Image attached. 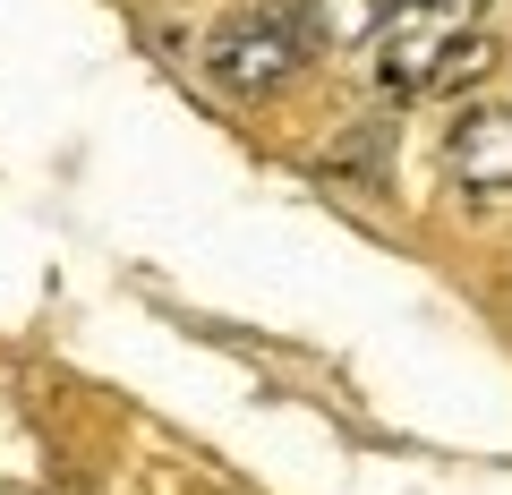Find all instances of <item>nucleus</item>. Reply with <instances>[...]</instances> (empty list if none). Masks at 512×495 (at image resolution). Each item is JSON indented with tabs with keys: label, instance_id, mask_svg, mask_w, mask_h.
<instances>
[{
	"label": "nucleus",
	"instance_id": "nucleus-1",
	"mask_svg": "<svg viewBox=\"0 0 512 495\" xmlns=\"http://www.w3.org/2000/svg\"><path fill=\"white\" fill-rule=\"evenodd\" d=\"M308 9L299 0H248V9H231V18L205 35V77L231 94H274L282 77L308 60Z\"/></svg>",
	"mask_w": 512,
	"mask_h": 495
},
{
	"label": "nucleus",
	"instance_id": "nucleus-2",
	"mask_svg": "<svg viewBox=\"0 0 512 495\" xmlns=\"http://www.w3.org/2000/svg\"><path fill=\"white\" fill-rule=\"evenodd\" d=\"M487 0H393L376 26V77L384 94H436V69L478 35Z\"/></svg>",
	"mask_w": 512,
	"mask_h": 495
},
{
	"label": "nucleus",
	"instance_id": "nucleus-3",
	"mask_svg": "<svg viewBox=\"0 0 512 495\" xmlns=\"http://www.w3.org/2000/svg\"><path fill=\"white\" fill-rule=\"evenodd\" d=\"M444 163H453V180L470 188V197H504L512 188V103L461 111L453 137H444Z\"/></svg>",
	"mask_w": 512,
	"mask_h": 495
},
{
	"label": "nucleus",
	"instance_id": "nucleus-4",
	"mask_svg": "<svg viewBox=\"0 0 512 495\" xmlns=\"http://www.w3.org/2000/svg\"><path fill=\"white\" fill-rule=\"evenodd\" d=\"M384 9H393V0H325L333 35H367V26H384Z\"/></svg>",
	"mask_w": 512,
	"mask_h": 495
}]
</instances>
